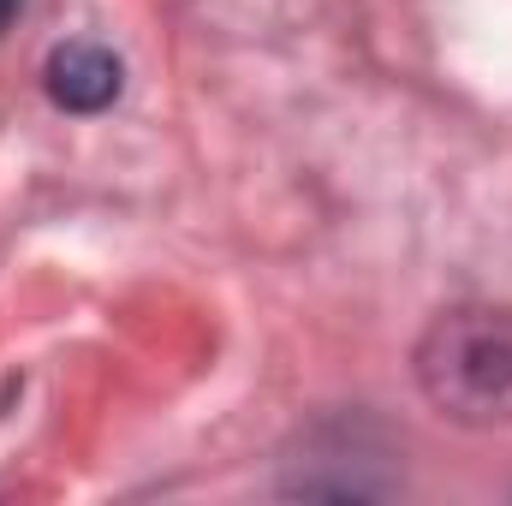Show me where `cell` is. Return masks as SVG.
I'll list each match as a JSON object with an SVG mask.
<instances>
[{
  "mask_svg": "<svg viewBox=\"0 0 512 506\" xmlns=\"http://www.w3.org/2000/svg\"><path fill=\"white\" fill-rule=\"evenodd\" d=\"M417 387L465 429L512 423V310L471 304L435 316L417 340Z\"/></svg>",
  "mask_w": 512,
  "mask_h": 506,
  "instance_id": "1",
  "label": "cell"
},
{
  "mask_svg": "<svg viewBox=\"0 0 512 506\" xmlns=\"http://www.w3.org/2000/svg\"><path fill=\"white\" fill-rule=\"evenodd\" d=\"M120 84H126V72L102 42H66L48 54V96L66 114H102L120 96Z\"/></svg>",
  "mask_w": 512,
  "mask_h": 506,
  "instance_id": "2",
  "label": "cell"
},
{
  "mask_svg": "<svg viewBox=\"0 0 512 506\" xmlns=\"http://www.w3.org/2000/svg\"><path fill=\"white\" fill-rule=\"evenodd\" d=\"M18 6H24V0H0V30H6V24L18 18Z\"/></svg>",
  "mask_w": 512,
  "mask_h": 506,
  "instance_id": "3",
  "label": "cell"
}]
</instances>
